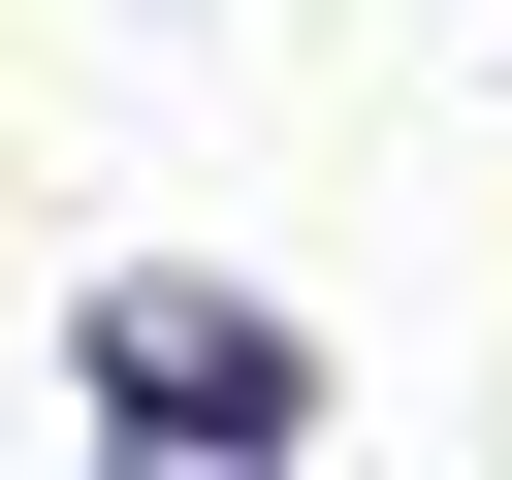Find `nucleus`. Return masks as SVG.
<instances>
[{"label": "nucleus", "instance_id": "1", "mask_svg": "<svg viewBox=\"0 0 512 480\" xmlns=\"http://www.w3.org/2000/svg\"><path fill=\"white\" fill-rule=\"evenodd\" d=\"M96 384L192 416V448H288V320H256V288H96Z\"/></svg>", "mask_w": 512, "mask_h": 480}, {"label": "nucleus", "instance_id": "2", "mask_svg": "<svg viewBox=\"0 0 512 480\" xmlns=\"http://www.w3.org/2000/svg\"><path fill=\"white\" fill-rule=\"evenodd\" d=\"M128 480H256V448H192V416H128Z\"/></svg>", "mask_w": 512, "mask_h": 480}]
</instances>
